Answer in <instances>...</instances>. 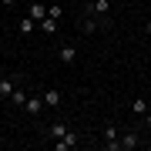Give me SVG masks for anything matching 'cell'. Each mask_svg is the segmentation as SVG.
Returning a JSON list of instances; mask_svg holds the SVG:
<instances>
[{"instance_id":"cell-15","label":"cell","mask_w":151,"mask_h":151,"mask_svg":"<svg viewBox=\"0 0 151 151\" xmlns=\"http://www.w3.org/2000/svg\"><path fill=\"white\" fill-rule=\"evenodd\" d=\"M47 14L54 17V20H60V17H64V7H47Z\"/></svg>"},{"instance_id":"cell-1","label":"cell","mask_w":151,"mask_h":151,"mask_svg":"<svg viewBox=\"0 0 151 151\" xmlns=\"http://www.w3.org/2000/svg\"><path fill=\"white\" fill-rule=\"evenodd\" d=\"M84 10L91 14V17H104L111 10V0H91V4H84Z\"/></svg>"},{"instance_id":"cell-8","label":"cell","mask_w":151,"mask_h":151,"mask_svg":"<svg viewBox=\"0 0 151 151\" xmlns=\"http://www.w3.org/2000/svg\"><path fill=\"white\" fill-rule=\"evenodd\" d=\"M60 60H64V64H74V60H77L74 44H64V47H60Z\"/></svg>"},{"instance_id":"cell-14","label":"cell","mask_w":151,"mask_h":151,"mask_svg":"<svg viewBox=\"0 0 151 151\" xmlns=\"http://www.w3.org/2000/svg\"><path fill=\"white\" fill-rule=\"evenodd\" d=\"M81 27H84V34H94V30H97V20H94V17H91V14H87V17H84V24H81Z\"/></svg>"},{"instance_id":"cell-2","label":"cell","mask_w":151,"mask_h":151,"mask_svg":"<svg viewBox=\"0 0 151 151\" xmlns=\"http://www.w3.org/2000/svg\"><path fill=\"white\" fill-rule=\"evenodd\" d=\"M14 91H17V77H14V74L0 77V97H10Z\"/></svg>"},{"instance_id":"cell-11","label":"cell","mask_w":151,"mask_h":151,"mask_svg":"<svg viewBox=\"0 0 151 151\" xmlns=\"http://www.w3.org/2000/svg\"><path fill=\"white\" fill-rule=\"evenodd\" d=\"M131 114H141V118L148 114V101L145 97H134V101H131Z\"/></svg>"},{"instance_id":"cell-18","label":"cell","mask_w":151,"mask_h":151,"mask_svg":"<svg viewBox=\"0 0 151 151\" xmlns=\"http://www.w3.org/2000/svg\"><path fill=\"white\" fill-rule=\"evenodd\" d=\"M145 30H148V34H151V20H148V24H145Z\"/></svg>"},{"instance_id":"cell-7","label":"cell","mask_w":151,"mask_h":151,"mask_svg":"<svg viewBox=\"0 0 151 151\" xmlns=\"http://www.w3.org/2000/svg\"><path fill=\"white\" fill-rule=\"evenodd\" d=\"M27 17H34V20L40 24L44 17H47V7H44V4H30V7H27Z\"/></svg>"},{"instance_id":"cell-9","label":"cell","mask_w":151,"mask_h":151,"mask_svg":"<svg viewBox=\"0 0 151 151\" xmlns=\"http://www.w3.org/2000/svg\"><path fill=\"white\" fill-rule=\"evenodd\" d=\"M10 104H14V108H24V104H27V91H24V87H17V91L10 94Z\"/></svg>"},{"instance_id":"cell-13","label":"cell","mask_w":151,"mask_h":151,"mask_svg":"<svg viewBox=\"0 0 151 151\" xmlns=\"http://www.w3.org/2000/svg\"><path fill=\"white\" fill-rule=\"evenodd\" d=\"M34 27H37L34 17H24V20H20V34H34Z\"/></svg>"},{"instance_id":"cell-16","label":"cell","mask_w":151,"mask_h":151,"mask_svg":"<svg viewBox=\"0 0 151 151\" xmlns=\"http://www.w3.org/2000/svg\"><path fill=\"white\" fill-rule=\"evenodd\" d=\"M145 124H148V131H151V114H145Z\"/></svg>"},{"instance_id":"cell-12","label":"cell","mask_w":151,"mask_h":151,"mask_svg":"<svg viewBox=\"0 0 151 151\" xmlns=\"http://www.w3.org/2000/svg\"><path fill=\"white\" fill-rule=\"evenodd\" d=\"M40 30H44V34H57V20H54V17L47 14V17L40 20Z\"/></svg>"},{"instance_id":"cell-10","label":"cell","mask_w":151,"mask_h":151,"mask_svg":"<svg viewBox=\"0 0 151 151\" xmlns=\"http://www.w3.org/2000/svg\"><path fill=\"white\" fill-rule=\"evenodd\" d=\"M64 134H67V124H64V121H54L50 131H47V138H64Z\"/></svg>"},{"instance_id":"cell-17","label":"cell","mask_w":151,"mask_h":151,"mask_svg":"<svg viewBox=\"0 0 151 151\" xmlns=\"http://www.w3.org/2000/svg\"><path fill=\"white\" fill-rule=\"evenodd\" d=\"M4 7H14V0H4Z\"/></svg>"},{"instance_id":"cell-4","label":"cell","mask_w":151,"mask_h":151,"mask_svg":"<svg viewBox=\"0 0 151 151\" xmlns=\"http://www.w3.org/2000/svg\"><path fill=\"white\" fill-rule=\"evenodd\" d=\"M44 104H47V108H60V91L57 87H47V91H44Z\"/></svg>"},{"instance_id":"cell-5","label":"cell","mask_w":151,"mask_h":151,"mask_svg":"<svg viewBox=\"0 0 151 151\" xmlns=\"http://www.w3.org/2000/svg\"><path fill=\"white\" fill-rule=\"evenodd\" d=\"M138 145H141V141H138V134H134V131H128V134L118 141V148H124V151H131V148H138Z\"/></svg>"},{"instance_id":"cell-6","label":"cell","mask_w":151,"mask_h":151,"mask_svg":"<svg viewBox=\"0 0 151 151\" xmlns=\"http://www.w3.org/2000/svg\"><path fill=\"white\" fill-rule=\"evenodd\" d=\"M40 108H44V94H40V97H27V104H24L27 114H40Z\"/></svg>"},{"instance_id":"cell-3","label":"cell","mask_w":151,"mask_h":151,"mask_svg":"<svg viewBox=\"0 0 151 151\" xmlns=\"http://www.w3.org/2000/svg\"><path fill=\"white\" fill-rule=\"evenodd\" d=\"M54 148H57V151H70V148H77V134H74V131H67L64 138H57Z\"/></svg>"}]
</instances>
